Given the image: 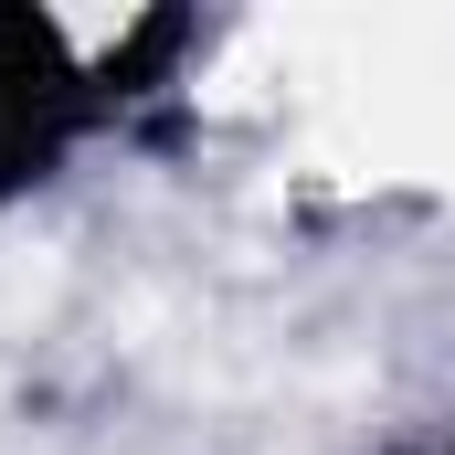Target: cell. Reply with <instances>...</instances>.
<instances>
[{
	"mask_svg": "<svg viewBox=\"0 0 455 455\" xmlns=\"http://www.w3.org/2000/svg\"><path fill=\"white\" fill-rule=\"evenodd\" d=\"M170 43H180V21H116V32H96V21H32V11H11L0 21V170H32L75 127L127 107L138 96V53H170Z\"/></svg>",
	"mask_w": 455,
	"mask_h": 455,
	"instance_id": "6da1fadb",
	"label": "cell"
}]
</instances>
